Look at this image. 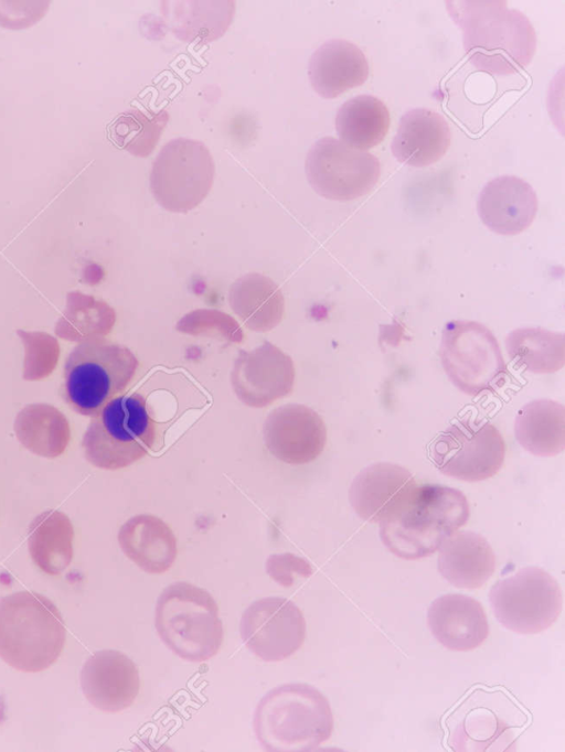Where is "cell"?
<instances>
[{
  "label": "cell",
  "instance_id": "cell-22",
  "mask_svg": "<svg viewBox=\"0 0 565 752\" xmlns=\"http://www.w3.org/2000/svg\"><path fill=\"white\" fill-rule=\"evenodd\" d=\"M437 565L447 582L472 590L481 588L493 574L495 556L480 534L457 530L439 547Z\"/></svg>",
  "mask_w": 565,
  "mask_h": 752
},
{
  "label": "cell",
  "instance_id": "cell-6",
  "mask_svg": "<svg viewBox=\"0 0 565 752\" xmlns=\"http://www.w3.org/2000/svg\"><path fill=\"white\" fill-rule=\"evenodd\" d=\"M138 359L126 346L102 337L79 342L64 365V398L72 409L94 417L132 380Z\"/></svg>",
  "mask_w": 565,
  "mask_h": 752
},
{
  "label": "cell",
  "instance_id": "cell-10",
  "mask_svg": "<svg viewBox=\"0 0 565 752\" xmlns=\"http://www.w3.org/2000/svg\"><path fill=\"white\" fill-rule=\"evenodd\" d=\"M214 172L213 158L203 142L177 138L166 143L153 161L150 190L163 208L185 213L207 195Z\"/></svg>",
  "mask_w": 565,
  "mask_h": 752
},
{
  "label": "cell",
  "instance_id": "cell-23",
  "mask_svg": "<svg viewBox=\"0 0 565 752\" xmlns=\"http://www.w3.org/2000/svg\"><path fill=\"white\" fill-rule=\"evenodd\" d=\"M118 542L125 555L149 573H162L174 562L177 540L170 527L152 515H137L119 529Z\"/></svg>",
  "mask_w": 565,
  "mask_h": 752
},
{
  "label": "cell",
  "instance_id": "cell-8",
  "mask_svg": "<svg viewBox=\"0 0 565 752\" xmlns=\"http://www.w3.org/2000/svg\"><path fill=\"white\" fill-rule=\"evenodd\" d=\"M439 356L450 382L466 395L495 391L508 376L497 339L488 327L475 321L447 322L441 333Z\"/></svg>",
  "mask_w": 565,
  "mask_h": 752
},
{
  "label": "cell",
  "instance_id": "cell-13",
  "mask_svg": "<svg viewBox=\"0 0 565 752\" xmlns=\"http://www.w3.org/2000/svg\"><path fill=\"white\" fill-rule=\"evenodd\" d=\"M244 644L266 662L288 658L302 645L306 621L290 600L268 597L256 600L243 613L239 624Z\"/></svg>",
  "mask_w": 565,
  "mask_h": 752
},
{
  "label": "cell",
  "instance_id": "cell-17",
  "mask_svg": "<svg viewBox=\"0 0 565 752\" xmlns=\"http://www.w3.org/2000/svg\"><path fill=\"white\" fill-rule=\"evenodd\" d=\"M79 679L86 699L106 712H118L130 707L140 688L136 664L115 649L98 651L89 656L82 667Z\"/></svg>",
  "mask_w": 565,
  "mask_h": 752
},
{
  "label": "cell",
  "instance_id": "cell-16",
  "mask_svg": "<svg viewBox=\"0 0 565 752\" xmlns=\"http://www.w3.org/2000/svg\"><path fill=\"white\" fill-rule=\"evenodd\" d=\"M264 441L268 451L288 464L316 460L327 442L322 418L311 408L288 404L275 408L264 423Z\"/></svg>",
  "mask_w": 565,
  "mask_h": 752
},
{
  "label": "cell",
  "instance_id": "cell-11",
  "mask_svg": "<svg viewBox=\"0 0 565 752\" xmlns=\"http://www.w3.org/2000/svg\"><path fill=\"white\" fill-rule=\"evenodd\" d=\"M505 456V443L490 422L461 419L438 436L433 445V461L446 476L466 482L487 480L499 472Z\"/></svg>",
  "mask_w": 565,
  "mask_h": 752
},
{
  "label": "cell",
  "instance_id": "cell-26",
  "mask_svg": "<svg viewBox=\"0 0 565 752\" xmlns=\"http://www.w3.org/2000/svg\"><path fill=\"white\" fill-rule=\"evenodd\" d=\"M388 128L387 107L371 95H359L348 99L335 116V130L340 140L363 151L380 144Z\"/></svg>",
  "mask_w": 565,
  "mask_h": 752
},
{
  "label": "cell",
  "instance_id": "cell-12",
  "mask_svg": "<svg viewBox=\"0 0 565 752\" xmlns=\"http://www.w3.org/2000/svg\"><path fill=\"white\" fill-rule=\"evenodd\" d=\"M305 169L319 195L341 202L370 193L381 174L376 157L332 137H323L311 146Z\"/></svg>",
  "mask_w": 565,
  "mask_h": 752
},
{
  "label": "cell",
  "instance_id": "cell-24",
  "mask_svg": "<svg viewBox=\"0 0 565 752\" xmlns=\"http://www.w3.org/2000/svg\"><path fill=\"white\" fill-rule=\"evenodd\" d=\"M519 444L537 456H553L565 448V409L552 399L525 404L514 421Z\"/></svg>",
  "mask_w": 565,
  "mask_h": 752
},
{
  "label": "cell",
  "instance_id": "cell-3",
  "mask_svg": "<svg viewBox=\"0 0 565 752\" xmlns=\"http://www.w3.org/2000/svg\"><path fill=\"white\" fill-rule=\"evenodd\" d=\"M470 516L467 497L457 488L425 484L394 518L380 524V538L395 556L415 560L433 555L466 525Z\"/></svg>",
  "mask_w": 565,
  "mask_h": 752
},
{
  "label": "cell",
  "instance_id": "cell-7",
  "mask_svg": "<svg viewBox=\"0 0 565 752\" xmlns=\"http://www.w3.org/2000/svg\"><path fill=\"white\" fill-rule=\"evenodd\" d=\"M156 437V421L147 401L134 393L113 398L92 418L82 445L94 466L119 470L143 458Z\"/></svg>",
  "mask_w": 565,
  "mask_h": 752
},
{
  "label": "cell",
  "instance_id": "cell-14",
  "mask_svg": "<svg viewBox=\"0 0 565 752\" xmlns=\"http://www.w3.org/2000/svg\"><path fill=\"white\" fill-rule=\"evenodd\" d=\"M417 488L412 473L399 464L376 462L353 479L349 502L356 515L379 525L398 515Z\"/></svg>",
  "mask_w": 565,
  "mask_h": 752
},
{
  "label": "cell",
  "instance_id": "cell-19",
  "mask_svg": "<svg viewBox=\"0 0 565 752\" xmlns=\"http://www.w3.org/2000/svg\"><path fill=\"white\" fill-rule=\"evenodd\" d=\"M427 624L438 643L455 652L472 651L489 635L483 606L465 594H444L435 599L427 610Z\"/></svg>",
  "mask_w": 565,
  "mask_h": 752
},
{
  "label": "cell",
  "instance_id": "cell-15",
  "mask_svg": "<svg viewBox=\"0 0 565 752\" xmlns=\"http://www.w3.org/2000/svg\"><path fill=\"white\" fill-rule=\"evenodd\" d=\"M294 380L291 358L269 342L241 351L231 374L237 397L250 407H265L288 395Z\"/></svg>",
  "mask_w": 565,
  "mask_h": 752
},
{
  "label": "cell",
  "instance_id": "cell-31",
  "mask_svg": "<svg viewBox=\"0 0 565 752\" xmlns=\"http://www.w3.org/2000/svg\"><path fill=\"white\" fill-rule=\"evenodd\" d=\"M267 572L279 584L290 587L294 582L292 572L308 577L312 570L303 559L292 555H282L273 556L268 559Z\"/></svg>",
  "mask_w": 565,
  "mask_h": 752
},
{
  "label": "cell",
  "instance_id": "cell-20",
  "mask_svg": "<svg viewBox=\"0 0 565 752\" xmlns=\"http://www.w3.org/2000/svg\"><path fill=\"white\" fill-rule=\"evenodd\" d=\"M451 141L447 120L427 108L406 111L391 143L394 158L409 166L423 168L439 161Z\"/></svg>",
  "mask_w": 565,
  "mask_h": 752
},
{
  "label": "cell",
  "instance_id": "cell-4",
  "mask_svg": "<svg viewBox=\"0 0 565 752\" xmlns=\"http://www.w3.org/2000/svg\"><path fill=\"white\" fill-rule=\"evenodd\" d=\"M66 629L43 594L18 591L0 599V658L26 673L49 668L61 655Z\"/></svg>",
  "mask_w": 565,
  "mask_h": 752
},
{
  "label": "cell",
  "instance_id": "cell-1",
  "mask_svg": "<svg viewBox=\"0 0 565 752\" xmlns=\"http://www.w3.org/2000/svg\"><path fill=\"white\" fill-rule=\"evenodd\" d=\"M449 17L462 31L469 62L493 75H511L526 67L536 50L530 20L507 1H446Z\"/></svg>",
  "mask_w": 565,
  "mask_h": 752
},
{
  "label": "cell",
  "instance_id": "cell-29",
  "mask_svg": "<svg viewBox=\"0 0 565 752\" xmlns=\"http://www.w3.org/2000/svg\"><path fill=\"white\" fill-rule=\"evenodd\" d=\"M168 13L173 33L186 42H211L230 25L233 1H177Z\"/></svg>",
  "mask_w": 565,
  "mask_h": 752
},
{
  "label": "cell",
  "instance_id": "cell-30",
  "mask_svg": "<svg viewBox=\"0 0 565 752\" xmlns=\"http://www.w3.org/2000/svg\"><path fill=\"white\" fill-rule=\"evenodd\" d=\"M169 120L166 110L158 112L129 109L109 126L110 139L136 157H148L158 143Z\"/></svg>",
  "mask_w": 565,
  "mask_h": 752
},
{
  "label": "cell",
  "instance_id": "cell-9",
  "mask_svg": "<svg viewBox=\"0 0 565 752\" xmlns=\"http://www.w3.org/2000/svg\"><path fill=\"white\" fill-rule=\"evenodd\" d=\"M489 601L501 625L519 634H537L558 619L563 593L548 572L525 567L494 583Z\"/></svg>",
  "mask_w": 565,
  "mask_h": 752
},
{
  "label": "cell",
  "instance_id": "cell-21",
  "mask_svg": "<svg viewBox=\"0 0 565 752\" xmlns=\"http://www.w3.org/2000/svg\"><path fill=\"white\" fill-rule=\"evenodd\" d=\"M308 76L319 96L332 99L363 85L369 76V63L358 45L333 39L312 53Z\"/></svg>",
  "mask_w": 565,
  "mask_h": 752
},
{
  "label": "cell",
  "instance_id": "cell-28",
  "mask_svg": "<svg viewBox=\"0 0 565 752\" xmlns=\"http://www.w3.org/2000/svg\"><path fill=\"white\" fill-rule=\"evenodd\" d=\"M509 357L535 374L555 373L565 363L564 334L542 327H520L505 339Z\"/></svg>",
  "mask_w": 565,
  "mask_h": 752
},
{
  "label": "cell",
  "instance_id": "cell-27",
  "mask_svg": "<svg viewBox=\"0 0 565 752\" xmlns=\"http://www.w3.org/2000/svg\"><path fill=\"white\" fill-rule=\"evenodd\" d=\"M14 432L24 448L50 459L61 455L71 438L65 416L45 404L24 407L15 418Z\"/></svg>",
  "mask_w": 565,
  "mask_h": 752
},
{
  "label": "cell",
  "instance_id": "cell-2",
  "mask_svg": "<svg viewBox=\"0 0 565 752\" xmlns=\"http://www.w3.org/2000/svg\"><path fill=\"white\" fill-rule=\"evenodd\" d=\"M257 740L266 751H313L333 730L327 698L307 684H288L268 691L254 715Z\"/></svg>",
  "mask_w": 565,
  "mask_h": 752
},
{
  "label": "cell",
  "instance_id": "cell-18",
  "mask_svg": "<svg viewBox=\"0 0 565 752\" xmlns=\"http://www.w3.org/2000/svg\"><path fill=\"white\" fill-rule=\"evenodd\" d=\"M539 202L533 187L514 175L489 181L477 201L481 222L500 235H518L534 221Z\"/></svg>",
  "mask_w": 565,
  "mask_h": 752
},
{
  "label": "cell",
  "instance_id": "cell-25",
  "mask_svg": "<svg viewBox=\"0 0 565 752\" xmlns=\"http://www.w3.org/2000/svg\"><path fill=\"white\" fill-rule=\"evenodd\" d=\"M74 528L60 511L38 515L29 526L28 548L34 563L49 574L63 572L73 559Z\"/></svg>",
  "mask_w": 565,
  "mask_h": 752
},
{
  "label": "cell",
  "instance_id": "cell-5",
  "mask_svg": "<svg viewBox=\"0 0 565 752\" xmlns=\"http://www.w3.org/2000/svg\"><path fill=\"white\" fill-rule=\"evenodd\" d=\"M154 626L167 647L189 662L212 658L223 642L215 600L206 590L188 582H174L160 593Z\"/></svg>",
  "mask_w": 565,
  "mask_h": 752
}]
</instances>
